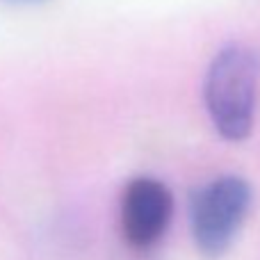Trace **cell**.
I'll use <instances>...</instances> for the list:
<instances>
[{"label": "cell", "instance_id": "6da1fadb", "mask_svg": "<svg viewBox=\"0 0 260 260\" xmlns=\"http://www.w3.org/2000/svg\"><path fill=\"white\" fill-rule=\"evenodd\" d=\"M260 57L247 44L221 46L203 78V103L219 137L242 142L251 135L258 105Z\"/></svg>", "mask_w": 260, "mask_h": 260}, {"label": "cell", "instance_id": "7a4b0ae2", "mask_svg": "<svg viewBox=\"0 0 260 260\" xmlns=\"http://www.w3.org/2000/svg\"><path fill=\"white\" fill-rule=\"evenodd\" d=\"M253 203V187L247 178L226 174L208 180L192 194L189 224L197 249L206 258H221L238 238Z\"/></svg>", "mask_w": 260, "mask_h": 260}, {"label": "cell", "instance_id": "3957f363", "mask_svg": "<svg viewBox=\"0 0 260 260\" xmlns=\"http://www.w3.org/2000/svg\"><path fill=\"white\" fill-rule=\"evenodd\" d=\"M174 217V197L162 180L151 176H137L123 187L121 233L128 247L137 251H148L162 238Z\"/></svg>", "mask_w": 260, "mask_h": 260}, {"label": "cell", "instance_id": "277c9868", "mask_svg": "<svg viewBox=\"0 0 260 260\" xmlns=\"http://www.w3.org/2000/svg\"><path fill=\"white\" fill-rule=\"evenodd\" d=\"M3 3L21 5V7H30V5H41V3H48V0H3Z\"/></svg>", "mask_w": 260, "mask_h": 260}]
</instances>
